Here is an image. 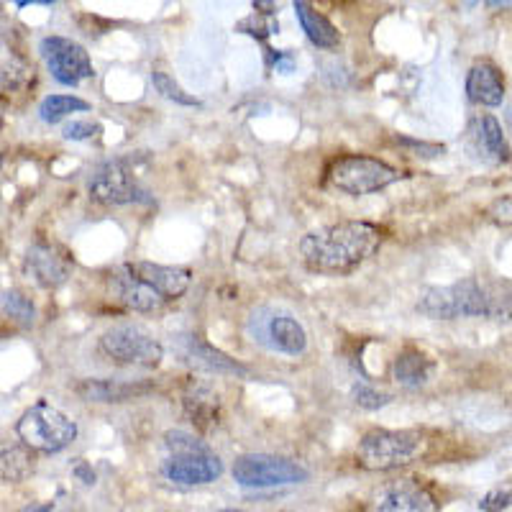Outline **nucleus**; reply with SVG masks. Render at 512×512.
Instances as JSON below:
<instances>
[{
	"mask_svg": "<svg viewBox=\"0 0 512 512\" xmlns=\"http://www.w3.org/2000/svg\"><path fill=\"white\" fill-rule=\"evenodd\" d=\"M190 282V269L154 262H126L105 274V287L113 303L134 313H157L185 295Z\"/></svg>",
	"mask_w": 512,
	"mask_h": 512,
	"instance_id": "f257e3e1",
	"label": "nucleus"
},
{
	"mask_svg": "<svg viewBox=\"0 0 512 512\" xmlns=\"http://www.w3.org/2000/svg\"><path fill=\"white\" fill-rule=\"evenodd\" d=\"M382 246V228L367 221H341L315 228L300 241V254L310 272L349 274L372 259Z\"/></svg>",
	"mask_w": 512,
	"mask_h": 512,
	"instance_id": "f03ea898",
	"label": "nucleus"
},
{
	"mask_svg": "<svg viewBox=\"0 0 512 512\" xmlns=\"http://www.w3.org/2000/svg\"><path fill=\"white\" fill-rule=\"evenodd\" d=\"M420 315L433 320L456 318H510L512 295L479 280H461L448 287H428L415 305Z\"/></svg>",
	"mask_w": 512,
	"mask_h": 512,
	"instance_id": "7ed1b4c3",
	"label": "nucleus"
},
{
	"mask_svg": "<svg viewBox=\"0 0 512 512\" xmlns=\"http://www.w3.org/2000/svg\"><path fill=\"white\" fill-rule=\"evenodd\" d=\"M164 441L169 448V459L164 461L162 472L169 482L198 487V484L216 482L223 474L221 459L200 438L185 431H169Z\"/></svg>",
	"mask_w": 512,
	"mask_h": 512,
	"instance_id": "20e7f679",
	"label": "nucleus"
},
{
	"mask_svg": "<svg viewBox=\"0 0 512 512\" xmlns=\"http://www.w3.org/2000/svg\"><path fill=\"white\" fill-rule=\"evenodd\" d=\"M425 438L420 431H387L374 428L364 433L356 448V459L369 472H392L423 454Z\"/></svg>",
	"mask_w": 512,
	"mask_h": 512,
	"instance_id": "39448f33",
	"label": "nucleus"
},
{
	"mask_svg": "<svg viewBox=\"0 0 512 512\" xmlns=\"http://www.w3.org/2000/svg\"><path fill=\"white\" fill-rule=\"evenodd\" d=\"M16 433L24 446L41 454H59L77 438V423L54 408L52 402H34L16 425Z\"/></svg>",
	"mask_w": 512,
	"mask_h": 512,
	"instance_id": "423d86ee",
	"label": "nucleus"
},
{
	"mask_svg": "<svg viewBox=\"0 0 512 512\" xmlns=\"http://www.w3.org/2000/svg\"><path fill=\"white\" fill-rule=\"evenodd\" d=\"M88 195L93 203L113 208V205L131 203H152L149 192L141 187L139 177L134 172L131 159H105L90 172Z\"/></svg>",
	"mask_w": 512,
	"mask_h": 512,
	"instance_id": "0eeeda50",
	"label": "nucleus"
},
{
	"mask_svg": "<svg viewBox=\"0 0 512 512\" xmlns=\"http://www.w3.org/2000/svg\"><path fill=\"white\" fill-rule=\"evenodd\" d=\"M402 172L392 164L382 162L377 157H364V154H349V157L333 159L328 167V182L336 190L346 192V195H369V192H379L384 187H390L397 182Z\"/></svg>",
	"mask_w": 512,
	"mask_h": 512,
	"instance_id": "6e6552de",
	"label": "nucleus"
},
{
	"mask_svg": "<svg viewBox=\"0 0 512 512\" xmlns=\"http://www.w3.org/2000/svg\"><path fill=\"white\" fill-rule=\"evenodd\" d=\"M100 349L108 359L131 367H157L164 349L149 331L134 323H118L100 336Z\"/></svg>",
	"mask_w": 512,
	"mask_h": 512,
	"instance_id": "1a4fd4ad",
	"label": "nucleus"
},
{
	"mask_svg": "<svg viewBox=\"0 0 512 512\" xmlns=\"http://www.w3.org/2000/svg\"><path fill=\"white\" fill-rule=\"evenodd\" d=\"M233 479L241 487L267 489V487H287V484H300L308 479V469L297 461L285 456L272 454H244L233 461Z\"/></svg>",
	"mask_w": 512,
	"mask_h": 512,
	"instance_id": "9d476101",
	"label": "nucleus"
},
{
	"mask_svg": "<svg viewBox=\"0 0 512 512\" xmlns=\"http://www.w3.org/2000/svg\"><path fill=\"white\" fill-rule=\"evenodd\" d=\"M39 52L54 80L62 82V85L75 88V85L95 75L88 49L77 44V41L64 39V36H44L39 44Z\"/></svg>",
	"mask_w": 512,
	"mask_h": 512,
	"instance_id": "9b49d317",
	"label": "nucleus"
},
{
	"mask_svg": "<svg viewBox=\"0 0 512 512\" xmlns=\"http://www.w3.org/2000/svg\"><path fill=\"white\" fill-rule=\"evenodd\" d=\"M433 502V492L423 479L400 477L374 489L369 512H431Z\"/></svg>",
	"mask_w": 512,
	"mask_h": 512,
	"instance_id": "f8f14e48",
	"label": "nucleus"
},
{
	"mask_svg": "<svg viewBox=\"0 0 512 512\" xmlns=\"http://www.w3.org/2000/svg\"><path fill=\"white\" fill-rule=\"evenodd\" d=\"M70 272V256L64 254L59 246L47 244V241H36L26 251L24 274L41 290H54V287L64 285Z\"/></svg>",
	"mask_w": 512,
	"mask_h": 512,
	"instance_id": "ddd939ff",
	"label": "nucleus"
},
{
	"mask_svg": "<svg viewBox=\"0 0 512 512\" xmlns=\"http://www.w3.org/2000/svg\"><path fill=\"white\" fill-rule=\"evenodd\" d=\"M182 410L187 420L195 425V431L210 433L221 423V395L208 382L190 377L182 384L180 392Z\"/></svg>",
	"mask_w": 512,
	"mask_h": 512,
	"instance_id": "4468645a",
	"label": "nucleus"
},
{
	"mask_svg": "<svg viewBox=\"0 0 512 512\" xmlns=\"http://www.w3.org/2000/svg\"><path fill=\"white\" fill-rule=\"evenodd\" d=\"M75 395L85 402H128L154 392L152 382H123V379H80L75 382Z\"/></svg>",
	"mask_w": 512,
	"mask_h": 512,
	"instance_id": "2eb2a0df",
	"label": "nucleus"
},
{
	"mask_svg": "<svg viewBox=\"0 0 512 512\" xmlns=\"http://www.w3.org/2000/svg\"><path fill=\"white\" fill-rule=\"evenodd\" d=\"M262 331L267 344L287 356H303L308 349V333L287 313H269Z\"/></svg>",
	"mask_w": 512,
	"mask_h": 512,
	"instance_id": "dca6fc26",
	"label": "nucleus"
},
{
	"mask_svg": "<svg viewBox=\"0 0 512 512\" xmlns=\"http://www.w3.org/2000/svg\"><path fill=\"white\" fill-rule=\"evenodd\" d=\"M466 95L477 105L495 108L505 100V80L492 62H477L466 75Z\"/></svg>",
	"mask_w": 512,
	"mask_h": 512,
	"instance_id": "f3484780",
	"label": "nucleus"
},
{
	"mask_svg": "<svg viewBox=\"0 0 512 512\" xmlns=\"http://www.w3.org/2000/svg\"><path fill=\"white\" fill-rule=\"evenodd\" d=\"M433 372H436V361L425 351L415 349V346H405L400 354L392 361V377L397 384L408 387V390H418L431 382Z\"/></svg>",
	"mask_w": 512,
	"mask_h": 512,
	"instance_id": "a211bd4d",
	"label": "nucleus"
},
{
	"mask_svg": "<svg viewBox=\"0 0 512 512\" xmlns=\"http://www.w3.org/2000/svg\"><path fill=\"white\" fill-rule=\"evenodd\" d=\"M185 356L187 361H192L195 367L208 369V372L216 374H236V377H249V369L244 364H239L236 359L226 356L223 351L213 349L208 341H203L200 336H185Z\"/></svg>",
	"mask_w": 512,
	"mask_h": 512,
	"instance_id": "6ab92c4d",
	"label": "nucleus"
},
{
	"mask_svg": "<svg viewBox=\"0 0 512 512\" xmlns=\"http://www.w3.org/2000/svg\"><path fill=\"white\" fill-rule=\"evenodd\" d=\"M472 139L477 144V152L492 162H507L510 159V146H507L505 131H502L500 121L495 116H479L472 126Z\"/></svg>",
	"mask_w": 512,
	"mask_h": 512,
	"instance_id": "aec40b11",
	"label": "nucleus"
},
{
	"mask_svg": "<svg viewBox=\"0 0 512 512\" xmlns=\"http://www.w3.org/2000/svg\"><path fill=\"white\" fill-rule=\"evenodd\" d=\"M295 16L297 21H300V26H303L305 36L313 41L315 47L336 49L338 44H341V34H338L336 26H333L323 13L315 11L310 3H303V0L295 3Z\"/></svg>",
	"mask_w": 512,
	"mask_h": 512,
	"instance_id": "412c9836",
	"label": "nucleus"
},
{
	"mask_svg": "<svg viewBox=\"0 0 512 512\" xmlns=\"http://www.w3.org/2000/svg\"><path fill=\"white\" fill-rule=\"evenodd\" d=\"M34 472V451L29 446H6L0 456V477L6 484H18Z\"/></svg>",
	"mask_w": 512,
	"mask_h": 512,
	"instance_id": "4be33fe9",
	"label": "nucleus"
},
{
	"mask_svg": "<svg viewBox=\"0 0 512 512\" xmlns=\"http://www.w3.org/2000/svg\"><path fill=\"white\" fill-rule=\"evenodd\" d=\"M88 108L90 105L82 98H77V95H47L39 105V116L44 123H59L70 113H82L88 111Z\"/></svg>",
	"mask_w": 512,
	"mask_h": 512,
	"instance_id": "5701e85b",
	"label": "nucleus"
},
{
	"mask_svg": "<svg viewBox=\"0 0 512 512\" xmlns=\"http://www.w3.org/2000/svg\"><path fill=\"white\" fill-rule=\"evenodd\" d=\"M3 313H6V318H11L18 328H34L36 323V308L34 303H31V297H26L24 292L18 290L3 292Z\"/></svg>",
	"mask_w": 512,
	"mask_h": 512,
	"instance_id": "b1692460",
	"label": "nucleus"
},
{
	"mask_svg": "<svg viewBox=\"0 0 512 512\" xmlns=\"http://www.w3.org/2000/svg\"><path fill=\"white\" fill-rule=\"evenodd\" d=\"M34 77V67L26 64L24 59L18 57H6L3 59V90L6 93H16V90L26 88Z\"/></svg>",
	"mask_w": 512,
	"mask_h": 512,
	"instance_id": "393cba45",
	"label": "nucleus"
},
{
	"mask_svg": "<svg viewBox=\"0 0 512 512\" xmlns=\"http://www.w3.org/2000/svg\"><path fill=\"white\" fill-rule=\"evenodd\" d=\"M152 82H154V88H157V93L162 95V98L172 100V103H177V105H200V100L195 98V95L187 93V90H182V85H177L175 77H169L167 72L154 70L152 72Z\"/></svg>",
	"mask_w": 512,
	"mask_h": 512,
	"instance_id": "a878e982",
	"label": "nucleus"
},
{
	"mask_svg": "<svg viewBox=\"0 0 512 512\" xmlns=\"http://www.w3.org/2000/svg\"><path fill=\"white\" fill-rule=\"evenodd\" d=\"M512 505V477L505 479V482H500L497 487H492L487 492V495L482 497V502H479V510L482 512H500L505 510V507Z\"/></svg>",
	"mask_w": 512,
	"mask_h": 512,
	"instance_id": "bb28decb",
	"label": "nucleus"
},
{
	"mask_svg": "<svg viewBox=\"0 0 512 512\" xmlns=\"http://www.w3.org/2000/svg\"><path fill=\"white\" fill-rule=\"evenodd\" d=\"M351 395H354V402L359 405V408L364 410H379L384 408L387 402L392 400L390 395H384V392L374 390L372 384H354V390H351Z\"/></svg>",
	"mask_w": 512,
	"mask_h": 512,
	"instance_id": "cd10ccee",
	"label": "nucleus"
},
{
	"mask_svg": "<svg viewBox=\"0 0 512 512\" xmlns=\"http://www.w3.org/2000/svg\"><path fill=\"white\" fill-rule=\"evenodd\" d=\"M100 134V126L93 121H72L62 128V136L67 141H88Z\"/></svg>",
	"mask_w": 512,
	"mask_h": 512,
	"instance_id": "c85d7f7f",
	"label": "nucleus"
},
{
	"mask_svg": "<svg viewBox=\"0 0 512 512\" xmlns=\"http://www.w3.org/2000/svg\"><path fill=\"white\" fill-rule=\"evenodd\" d=\"M489 218L495 223H502V226H510L512 223V198L497 200L492 208H489Z\"/></svg>",
	"mask_w": 512,
	"mask_h": 512,
	"instance_id": "c756f323",
	"label": "nucleus"
},
{
	"mask_svg": "<svg viewBox=\"0 0 512 512\" xmlns=\"http://www.w3.org/2000/svg\"><path fill=\"white\" fill-rule=\"evenodd\" d=\"M397 144L413 146V149H418V152H428V157H438V154H443V146L425 144V141H413V139H397Z\"/></svg>",
	"mask_w": 512,
	"mask_h": 512,
	"instance_id": "7c9ffc66",
	"label": "nucleus"
},
{
	"mask_svg": "<svg viewBox=\"0 0 512 512\" xmlns=\"http://www.w3.org/2000/svg\"><path fill=\"white\" fill-rule=\"evenodd\" d=\"M21 512H52V502H41V505H31Z\"/></svg>",
	"mask_w": 512,
	"mask_h": 512,
	"instance_id": "2f4dec72",
	"label": "nucleus"
},
{
	"mask_svg": "<svg viewBox=\"0 0 512 512\" xmlns=\"http://www.w3.org/2000/svg\"><path fill=\"white\" fill-rule=\"evenodd\" d=\"M216 512H241V510H216Z\"/></svg>",
	"mask_w": 512,
	"mask_h": 512,
	"instance_id": "473e14b6",
	"label": "nucleus"
}]
</instances>
